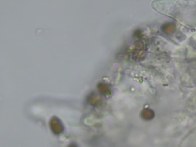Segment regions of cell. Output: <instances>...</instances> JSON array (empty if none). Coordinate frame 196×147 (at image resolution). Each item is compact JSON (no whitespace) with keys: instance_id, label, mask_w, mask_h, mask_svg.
<instances>
[{"instance_id":"obj_1","label":"cell","mask_w":196,"mask_h":147,"mask_svg":"<svg viewBox=\"0 0 196 147\" xmlns=\"http://www.w3.org/2000/svg\"><path fill=\"white\" fill-rule=\"evenodd\" d=\"M141 116L144 119L149 120V119H153V117H154V112H153L152 110L146 109V110H144L142 112Z\"/></svg>"},{"instance_id":"obj_2","label":"cell","mask_w":196,"mask_h":147,"mask_svg":"<svg viewBox=\"0 0 196 147\" xmlns=\"http://www.w3.org/2000/svg\"><path fill=\"white\" fill-rule=\"evenodd\" d=\"M51 128L53 129V131L54 132H55V129H56V133H60L62 131V125H61V123H60L59 122H58V120H57L56 119V121H51Z\"/></svg>"}]
</instances>
